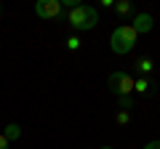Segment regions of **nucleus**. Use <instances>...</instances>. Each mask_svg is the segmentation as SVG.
I'll return each mask as SVG.
<instances>
[{
	"label": "nucleus",
	"instance_id": "nucleus-1",
	"mask_svg": "<svg viewBox=\"0 0 160 149\" xmlns=\"http://www.w3.org/2000/svg\"><path fill=\"white\" fill-rule=\"evenodd\" d=\"M133 83H136V77H131L128 72H123V69H118V72L109 74V91L118 96L120 101V109H131L133 107Z\"/></svg>",
	"mask_w": 160,
	"mask_h": 149
},
{
	"label": "nucleus",
	"instance_id": "nucleus-2",
	"mask_svg": "<svg viewBox=\"0 0 160 149\" xmlns=\"http://www.w3.org/2000/svg\"><path fill=\"white\" fill-rule=\"evenodd\" d=\"M136 43H139V32L131 24H120L109 35V48H112V53H120V56L123 53H131L136 48Z\"/></svg>",
	"mask_w": 160,
	"mask_h": 149
},
{
	"label": "nucleus",
	"instance_id": "nucleus-3",
	"mask_svg": "<svg viewBox=\"0 0 160 149\" xmlns=\"http://www.w3.org/2000/svg\"><path fill=\"white\" fill-rule=\"evenodd\" d=\"M64 19L75 32H88V29H93L99 24V11L93 6H78L64 13Z\"/></svg>",
	"mask_w": 160,
	"mask_h": 149
},
{
	"label": "nucleus",
	"instance_id": "nucleus-4",
	"mask_svg": "<svg viewBox=\"0 0 160 149\" xmlns=\"http://www.w3.org/2000/svg\"><path fill=\"white\" fill-rule=\"evenodd\" d=\"M35 13L38 19H46V22H56V19H64V6L62 0H38L35 3Z\"/></svg>",
	"mask_w": 160,
	"mask_h": 149
},
{
	"label": "nucleus",
	"instance_id": "nucleus-5",
	"mask_svg": "<svg viewBox=\"0 0 160 149\" xmlns=\"http://www.w3.org/2000/svg\"><path fill=\"white\" fill-rule=\"evenodd\" d=\"M131 27L136 29L139 35H147V32H152V27H155V19H152V13H133V22H131Z\"/></svg>",
	"mask_w": 160,
	"mask_h": 149
},
{
	"label": "nucleus",
	"instance_id": "nucleus-6",
	"mask_svg": "<svg viewBox=\"0 0 160 149\" xmlns=\"http://www.w3.org/2000/svg\"><path fill=\"white\" fill-rule=\"evenodd\" d=\"M136 72H139V77H149V74L155 72V61L152 59H139L136 61Z\"/></svg>",
	"mask_w": 160,
	"mask_h": 149
},
{
	"label": "nucleus",
	"instance_id": "nucleus-7",
	"mask_svg": "<svg viewBox=\"0 0 160 149\" xmlns=\"http://www.w3.org/2000/svg\"><path fill=\"white\" fill-rule=\"evenodd\" d=\"M3 136L8 138V141H19V138H22V125H19V123H8L6 125V131H3Z\"/></svg>",
	"mask_w": 160,
	"mask_h": 149
},
{
	"label": "nucleus",
	"instance_id": "nucleus-8",
	"mask_svg": "<svg viewBox=\"0 0 160 149\" xmlns=\"http://www.w3.org/2000/svg\"><path fill=\"white\" fill-rule=\"evenodd\" d=\"M149 88H152L149 77H136V83H133V93H142V96H147Z\"/></svg>",
	"mask_w": 160,
	"mask_h": 149
},
{
	"label": "nucleus",
	"instance_id": "nucleus-9",
	"mask_svg": "<svg viewBox=\"0 0 160 149\" xmlns=\"http://www.w3.org/2000/svg\"><path fill=\"white\" fill-rule=\"evenodd\" d=\"M115 11L126 19V16H131V13H133V3H131V0H118V3H115Z\"/></svg>",
	"mask_w": 160,
	"mask_h": 149
},
{
	"label": "nucleus",
	"instance_id": "nucleus-10",
	"mask_svg": "<svg viewBox=\"0 0 160 149\" xmlns=\"http://www.w3.org/2000/svg\"><path fill=\"white\" fill-rule=\"evenodd\" d=\"M115 120H118V125H128L131 123V109H120L115 115Z\"/></svg>",
	"mask_w": 160,
	"mask_h": 149
},
{
	"label": "nucleus",
	"instance_id": "nucleus-11",
	"mask_svg": "<svg viewBox=\"0 0 160 149\" xmlns=\"http://www.w3.org/2000/svg\"><path fill=\"white\" fill-rule=\"evenodd\" d=\"M64 46H67V51H80V37L78 35H69L67 40H64Z\"/></svg>",
	"mask_w": 160,
	"mask_h": 149
},
{
	"label": "nucleus",
	"instance_id": "nucleus-12",
	"mask_svg": "<svg viewBox=\"0 0 160 149\" xmlns=\"http://www.w3.org/2000/svg\"><path fill=\"white\" fill-rule=\"evenodd\" d=\"M0 149H11V141H8L3 133H0Z\"/></svg>",
	"mask_w": 160,
	"mask_h": 149
},
{
	"label": "nucleus",
	"instance_id": "nucleus-13",
	"mask_svg": "<svg viewBox=\"0 0 160 149\" xmlns=\"http://www.w3.org/2000/svg\"><path fill=\"white\" fill-rule=\"evenodd\" d=\"M102 8H115V0H102Z\"/></svg>",
	"mask_w": 160,
	"mask_h": 149
},
{
	"label": "nucleus",
	"instance_id": "nucleus-14",
	"mask_svg": "<svg viewBox=\"0 0 160 149\" xmlns=\"http://www.w3.org/2000/svg\"><path fill=\"white\" fill-rule=\"evenodd\" d=\"M144 149H160V141H149V144H147Z\"/></svg>",
	"mask_w": 160,
	"mask_h": 149
},
{
	"label": "nucleus",
	"instance_id": "nucleus-15",
	"mask_svg": "<svg viewBox=\"0 0 160 149\" xmlns=\"http://www.w3.org/2000/svg\"><path fill=\"white\" fill-rule=\"evenodd\" d=\"M102 149H112V147H102Z\"/></svg>",
	"mask_w": 160,
	"mask_h": 149
},
{
	"label": "nucleus",
	"instance_id": "nucleus-16",
	"mask_svg": "<svg viewBox=\"0 0 160 149\" xmlns=\"http://www.w3.org/2000/svg\"><path fill=\"white\" fill-rule=\"evenodd\" d=\"M0 11H3V8H0Z\"/></svg>",
	"mask_w": 160,
	"mask_h": 149
}]
</instances>
